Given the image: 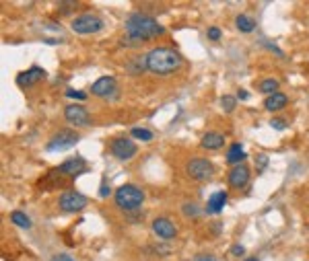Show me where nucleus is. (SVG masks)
Listing matches in <instances>:
<instances>
[{
    "label": "nucleus",
    "instance_id": "obj_8",
    "mask_svg": "<svg viewBox=\"0 0 309 261\" xmlns=\"http://www.w3.org/2000/svg\"><path fill=\"white\" fill-rule=\"evenodd\" d=\"M109 150H112V155L120 161H128L136 155V144L132 142L130 138H116L112 144H109Z\"/></svg>",
    "mask_w": 309,
    "mask_h": 261
},
{
    "label": "nucleus",
    "instance_id": "obj_12",
    "mask_svg": "<svg viewBox=\"0 0 309 261\" xmlns=\"http://www.w3.org/2000/svg\"><path fill=\"white\" fill-rule=\"evenodd\" d=\"M43 76H46V70L39 68V66H31L29 70L21 72L17 76V84L21 86V89H29V86H33L35 82H39Z\"/></svg>",
    "mask_w": 309,
    "mask_h": 261
},
{
    "label": "nucleus",
    "instance_id": "obj_32",
    "mask_svg": "<svg viewBox=\"0 0 309 261\" xmlns=\"http://www.w3.org/2000/svg\"><path fill=\"white\" fill-rule=\"evenodd\" d=\"M231 253H233L235 257H241V255L246 253V247H244V245H233V247H231Z\"/></svg>",
    "mask_w": 309,
    "mask_h": 261
},
{
    "label": "nucleus",
    "instance_id": "obj_10",
    "mask_svg": "<svg viewBox=\"0 0 309 261\" xmlns=\"http://www.w3.org/2000/svg\"><path fill=\"white\" fill-rule=\"evenodd\" d=\"M250 177H252V173H250L248 165L241 163V165H235V167L229 171L227 181H229V185H231L233 189H244V187L248 185Z\"/></svg>",
    "mask_w": 309,
    "mask_h": 261
},
{
    "label": "nucleus",
    "instance_id": "obj_2",
    "mask_svg": "<svg viewBox=\"0 0 309 261\" xmlns=\"http://www.w3.org/2000/svg\"><path fill=\"white\" fill-rule=\"evenodd\" d=\"M182 56L178 50L171 48H154L146 54V70L152 74H171L182 66Z\"/></svg>",
    "mask_w": 309,
    "mask_h": 261
},
{
    "label": "nucleus",
    "instance_id": "obj_25",
    "mask_svg": "<svg viewBox=\"0 0 309 261\" xmlns=\"http://www.w3.org/2000/svg\"><path fill=\"white\" fill-rule=\"evenodd\" d=\"M182 210H184V214L188 216V218H196V216L200 214V208H198L196 204H184Z\"/></svg>",
    "mask_w": 309,
    "mask_h": 261
},
{
    "label": "nucleus",
    "instance_id": "obj_20",
    "mask_svg": "<svg viewBox=\"0 0 309 261\" xmlns=\"http://www.w3.org/2000/svg\"><path fill=\"white\" fill-rule=\"evenodd\" d=\"M144 68H146V56L132 58V60L128 62V72H132V74H140Z\"/></svg>",
    "mask_w": 309,
    "mask_h": 261
},
{
    "label": "nucleus",
    "instance_id": "obj_27",
    "mask_svg": "<svg viewBox=\"0 0 309 261\" xmlns=\"http://www.w3.org/2000/svg\"><path fill=\"white\" fill-rule=\"evenodd\" d=\"M66 97H68V99H76V101H85V99H87V95H85L83 91H74V89H68V91H66Z\"/></svg>",
    "mask_w": 309,
    "mask_h": 261
},
{
    "label": "nucleus",
    "instance_id": "obj_26",
    "mask_svg": "<svg viewBox=\"0 0 309 261\" xmlns=\"http://www.w3.org/2000/svg\"><path fill=\"white\" fill-rule=\"evenodd\" d=\"M270 127H274V129H278V132H282L284 127H289V123H286L284 119H280V117H272V119H270Z\"/></svg>",
    "mask_w": 309,
    "mask_h": 261
},
{
    "label": "nucleus",
    "instance_id": "obj_15",
    "mask_svg": "<svg viewBox=\"0 0 309 261\" xmlns=\"http://www.w3.org/2000/svg\"><path fill=\"white\" fill-rule=\"evenodd\" d=\"M227 204V191H214L208 202H206V212L208 214H218V212H223Z\"/></svg>",
    "mask_w": 309,
    "mask_h": 261
},
{
    "label": "nucleus",
    "instance_id": "obj_29",
    "mask_svg": "<svg viewBox=\"0 0 309 261\" xmlns=\"http://www.w3.org/2000/svg\"><path fill=\"white\" fill-rule=\"evenodd\" d=\"M256 161H258V171H264V169H266V165H268V157H266V155H260Z\"/></svg>",
    "mask_w": 309,
    "mask_h": 261
},
{
    "label": "nucleus",
    "instance_id": "obj_11",
    "mask_svg": "<svg viewBox=\"0 0 309 261\" xmlns=\"http://www.w3.org/2000/svg\"><path fill=\"white\" fill-rule=\"evenodd\" d=\"M118 93V84L114 76H101L91 84V95L95 97H109Z\"/></svg>",
    "mask_w": 309,
    "mask_h": 261
},
{
    "label": "nucleus",
    "instance_id": "obj_34",
    "mask_svg": "<svg viewBox=\"0 0 309 261\" xmlns=\"http://www.w3.org/2000/svg\"><path fill=\"white\" fill-rule=\"evenodd\" d=\"M237 95H239V99H241V101H248V99H250V93H248V91H244V89H241Z\"/></svg>",
    "mask_w": 309,
    "mask_h": 261
},
{
    "label": "nucleus",
    "instance_id": "obj_16",
    "mask_svg": "<svg viewBox=\"0 0 309 261\" xmlns=\"http://www.w3.org/2000/svg\"><path fill=\"white\" fill-rule=\"evenodd\" d=\"M286 103H289V97L278 91V93L266 97V101H264V107H266L268 111H278V109H282V107H284Z\"/></svg>",
    "mask_w": 309,
    "mask_h": 261
},
{
    "label": "nucleus",
    "instance_id": "obj_4",
    "mask_svg": "<svg viewBox=\"0 0 309 261\" xmlns=\"http://www.w3.org/2000/svg\"><path fill=\"white\" fill-rule=\"evenodd\" d=\"M72 31L79 33V35H91V33H99L103 29V21L97 17V15H91V13H85V15H79L72 19L70 23Z\"/></svg>",
    "mask_w": 309,
    "mask_h": 261
},
{
    "label": "nucleus",
    "instance_id": "obj_33",
    "mask_svg": "<svg viewBox=\"0 0 309 261\" xmlns=\"http://www.w3.org/2000/svg\"><path fill=\"white\" fill-rule=\"evenodd\" d=\"M196 261H216V259H214L212 255H198Z\"/></svg>",
    "mask_w": 309,
    "mask_h": 261
},
{
    "label": "nucleus",
    "instance_id": "obj_22",
    "mask_svg": "<svg viewBox=\"0 0 309 261\" xmlns=\"http://www.w3.org/2000/svg\"><path fill=\"white\" fill-rule=\"evenodd\" d=\"M11 220H13L17 226H21V228H31V220H29V216H25L23 212H19V210H15V212L11 214Z\"/></svg>",
    "mask_w": 309,
    "mask_h": 261
},
{
    "label": "nucleus",
    "instance_id": "obj_31",
    "mask_svg": "<svg viewBox=\"0 0 309 261\" xmlns=\"http://www.w3.org/2000/svg\"><path fill=\"white\" fill-rule=\"evenodd\" d=\"M208 39H212V41L220 39V29H218V27H210V29H208Z\"/></svg>",
    "mask_w": 309,
    "mask_h": 261
},
{
    "label": "nucleus",
    "instance_id": "obj_23",
    "mask_svg": "<svg viewBox=\"0 0 309 261\" xmlns=\"http://www.w3.org/2000/svg\"><path fill=\"white\" fill-rule=\"evenodd\" d=\"M132 136L138 138V140H144V142L152 140V132H148V129H142V127H132Z\"/></svg>",
    "mask_w": 309,
    "mask_h": 261
},
{
    "label": "nucleus",
    "instance_id": "obj_3",
    "mask_svg": "<svg viewBox=\"0 0 309 261\" xmlns=\"http://www.w3.org/2000/svg\"><path fill=\"white\" fill-rule=\"evenodd\" d=\"M114 200H116V206L120 210H136L142 206L144 202V191L136 185H132V183H126V185H120L114 193Z\"/></svg>",
    "mask_w": 309,
    "mask_h": 261
},
{
    "label": "nucleus",
    "instance_id": "obj_5",
    "mask_svg": "<svg viewBox=\"0 0 309 261\" xmlns=\"http://www.w3.org/2000/svg\"><path fill=\"white\" fill-rule=\"evenodd\" d=\"M188 175L194 179V181H206L214 175V165L208 161V159H202V157H196L188 163L186 167Z\"/></svg>",
    "mask_w": 309,
    "mask_h": 261
},
{
    "label": "nucleus",
    "instance_id": "obj_19",
    "mask_svg": "<svg viewBox=\"0 0 309 261\" xmlns=\"http://www.w3.org/2000/svg\"><path fill=\"white\" fill-rule=\"evenodd\" d=\"M235 25H237V29H239L241 33H252V31L256 29V21L250 19L248 15H239V17L235 19Z\"/></svg>",
    "mask_w": 309,
    "mask_h": 261
},
{
    "label": "nucleus",
    "instance_id": "obj_30",
    "mask_svg": "<svg viewBox=\"0 0 309 261\" xmlns=\"http://www.w3.org/2000/svg\"><path fill=\"white\" fill-rule=\"evenodd\" d=\"M107 195H112V189H109V185L103 181L101 187H99V198H107Z\"/></svg>",
    "mask_w": 309,
    "mask_h": 261
},
{
    "label": "nucleus",
    "instance_id": "obj_13",
    "mask_svg": "<svg viewBox=\"0 0 309 261\" xmlns=\"http://www.w3.org/2000/svg\"><path fill=\"white\" fill-rule=\"evenodd\" d=\"M152 232L161 238H173L175 234H178V226H175L169 218H165V216H159V218L152 220Z\"/></svg>",
    "mask_w": 309,
    "mask_h": 261
},
{
    "label": "nucleus",
    "instance_id": "obj_37",
    "mask_svg": "<svg viewBox=\"0 0 309 261\" xmlns=\"http://www.w3.org/2000/svg\"><path fill=\"white\" fill-rule=\"evenodd\" d=\"M68 261H72V259H68Z\"/></svg>",
    "mask_w": 309,
    "mask_h": 261
},
{
    "label": "nucleus",
    "instance_id": "obj_36",
    "mask_svg": "<svg viewBox=\"0 0 309 261\" xmlns=\"http://www.w3.org/2000/svg\"><path fill=\"white\" fill-rule=\"evenodd\" d=\"M246 261H258V257H248Z\"/></svg>",
    "mask_w": 309,
    "mask_h": 261
},
{
    "label": "nucleus",
    "instance_id": "obj_35",
    "mask_svg": "<svg viewBox=\"0 0 309 261\" xmlns=\"http://www.w3.org/2000/svg\"><path fill=\"white\" fill-rule=\"evenodd\" d=\"M68 259H70L68 255H54L52 257V261H68Z\"/></svg>",
    "mask_w": 309,
    "mask_h": 261
},
{
    "label": "nucleus",
    "instance_id": "obj_28",
    "mask_svg": "<svg viewBox=\"0 0 309 261\" xmlns=\"http://www.w3.org/2000/svg\"><path fill=\"white\" fill-rule=\"evenodd\" d=\"M74 7H76L74 3H60V5H58V9H60L62 15H70V11H72Z\"/></svg>",
    "mask_w": 309,
    "mask_h": 261
},
{
    "label": "nucleus",
    "instance_id": "obj_21",
    "mask_svg": "<svg viewBox=\"0 0 309 261\" xmlns=\"http://www.w3.org/2000/svg\"><path fill=\"white\" fill-rule=\"evenodd\" d=\"M260 91L266 93V95L278 93V80H276V78H264V80L260 82Z\"/></svg>",
    "mask_w": 309,
    "mask_h": 261
},
{
    "label": "nucleus",
    "instance_id": "obj_18",
    "mask_svg": "<svg viewBox=\"0 0 309 261\" xmlns=\"http://www.w3.org/2000/svg\"><path fill=\"white\" fill-rule=\"evenodd\" d=\"M244 159H246V150H244V146H241L239 142L231 144L229 150H227V163H231V165L235 167V165H241V161H244Z\"/></svg>",
    "mask_w": 309,
    "mask_h": 261
},
{
    "label": "nucleus",
    "instance_id": "obj_1",
    "mask_svg": "<svg viewBox=\"0 0 309 261\" xmlns=\"http://www.w3.org/2000/svg\"><path fill=\"white\" fill-rule=\"evenodd\" d=\"M163 33H165V29L148 15L134 13V15H130L128 21H126V41L138 43V41L154 39V37H159Z\"/></svg>",
    "mask_w": 309,
    "mask_h": 261
},
{
    "label": "nucleus",
    "instance_id": "obj_6",
    "mask_svg": "<svg viewBox=\"0 0 309 261\" xmlns=\"http://www.w3.org/2000/svg\"><path fill=\"white\" fill-rule=\"evenodd\" d=\"M76 142H79V134L74 129H62V132H58L50 138V142L46 144V150L48 152H64V150L72 148Z\"/></svg>",
    "mask_w": 309,
    "mask_h": 261
},
{
    "label": "nucleus",
    "instance_id": "obj_9",
    "mask_svg": "<svg viewBox=\"0 0 309 261\" xmlns=\"http://www.w3.org/2000/svg\"><path fill=\"white\" fill-rule=\"evenodd\" d=\"M64 119L68 121L70 125H74V127L87 125V123L91 121L89 111H87L83 105H68V107H66V109H64Z\"/></svg>",
    "mask_w": 309,
    "mask_h": 261
},
{
    "label": "nucleus",
    "instance_id": "obj_7",
    "mask_svg": "<svg viewBox=\"0 0 309 261\" xmlns=\"http://www.w3.org/2000/svg\"><path fill=\"white\" fill-rule=\"evenodd\" d=\"M87 204H89V200H87L83 193L74 191V189L64 191V193L60 195V208H62L64 212H81Z\"/></svg>",
    "mask_w": 309,
    "mask_h": 261
},
{
    "label": "nucleus",
    "instance_id": "obj_14",
    "mask_svg": "<svg viewBox=\"0 0 309 261\" xmlns=\"http://www.w3.org/2000/svg\"><path fill=\"white\" fill-rule=\"evenodd\" d=\"M85 171H87V165H85L83 157L68 159V161H64L58 167V173H64V175H68V177H76V175H81V173H85Z\"/></svg>",
    "mask_w": 309,
    "mask_h": 261
},
{
    "label": "nucleus",
    "instance_id": "obj_24",
    "mask_svg": "<svg viewBox=\"0 0 309 261\" xmlns=\"http://www.w3.org/2000/svg\"><path fill=\"white\" fill-rule=\"evenodd\" d=\"M220 107H223V111L231 113V111L235 109V97H231V95H225L223 99H220Z\"/></svg>",
    "mask_w": 309,
    "mask_h": 261
},
{
    "label": "nucleus",
    "instance_id": "obj_17",
    "mask_svg": "<svg viewBox=\"0 0 309 261\" xmlns=\"http://www.w3.org/2000/svg\"><path fill=\"white\" fill-rule=\"evenodd\" d=\"M223 144H225V138L220 136V134H216V132H208V134H204L202 140H200V146L206 148V150H218Z\"/></svg>",
    "mask_w": 309,
    "mask_h": 261
}]
</instances>
